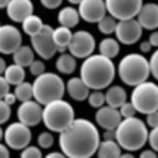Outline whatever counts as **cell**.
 Here are the masks:
<instances>
[{
  "label": "cell",
  "mask_w": 158,
  "mask_h": 158,
  "mask_svg": "<svg viewBox=\"0 0 158 158\" xmlns=\"http://www.w3.org/2000/svg\"><path fill=\"white\" fill-rule=\"evenodd\" d=\"M100 143V134L96 126L85 118L74 119L59 136L61 152L71 158L92 157L98 152Z\"/></svg>",
  "instance_id": "cell-1"
},
{
  "label": "cell",
  "mask_w": 158,
  "mask_h": 158,
  "mask_svg": "<svg viewBox=\"0 0 158 158\" xmlns=\"http://www.w3.org/2000/svg\"><path fill=\"white\" fill-rule=\"evenodd\" d=\"M115 65L112 59L103 54H92L82 63L80 75L92 90H103L111 85L115 77Z\"/></svg>",
  "instance_id": "cell-2"
},
{
  "label": "cell",
  "mask_w": 158,
  "mask_h": 158,
  "mask_svg": "<svg viewBox=\"0 0 158 158\" xmlns=\"http://www.w3.org/2000/svg\"><path fill=\"white\" fill-rule=\"evenodd\" d=\"M116 142L123 149L135 152L148 142V131L144 122L135 116L124 118L116 127Z\"/></svg>",
  "instance_id": "cell-3"
},
{
  "label": "cell",
  "mask_w": 158,
  "mask_h": 158,
  "mask_svg": "<svg viewBox=\"0 0 158 158\" xmlns=\"http://www.w3.org/2000/svg\"><path fill=\"white\" fill-rule=\"evenodd\" d=\"M117 71L123 83L136 86L149 77V61L139 53H129L119 61Z\"/></svg>",
  "instance_id": "cell-4"
},
{
  "label": "cell",
  "mask_w": 158,
  "mask_h": 158,
  "mask_svg": "<svg viewBox=\"0 0 158 158\" xmlns=\"http://www.w3.org/2000/svg\"><path fill=\"white\" fill-rule=\"evenodd\" d=\"M74 110L70 103L62 98L44 105L42 121L51 132L61 133L65 131L74 121Z\"/></svg>",
  "instance_id": "cell-5"
},
{
  "label": "cell",
  "mask_w": 158,
  "mask_h": 158,
  "mask_svg": "<svg viewBox=\"0 0 158 158\" xmlns=\"http://www.w3.org/2000/svg\"><path fill=\"white\" fill-rule=\"evenodd\" d=\"M65 89L63 80L58 74L44 72L34 80L33 96L40 104L47 105L52 101L63 98Z\"/></svg>",
  "instance_id": "cell-6"
},
{
  "label": "cell",
  "mask_w": 158,
  "mask_h": 158,
  "mask_svg": "<svg viewBox=\"0 0 158 158\" xmlns=\"http://www.w3.org/2000/svg\"><path fill=\"white\" fill-rule=\"evenodd\" d=\"M131 102L140 114L147 115L158 111V85L148 81L136 85L132 92Z\"/></svg>",
  "instance_id": "cell-7"
},
{
  "label": "cell",
  "mask_w": 158,
  "mask_h": 158,
  "mask_svg": "<svg viewBox=\"0 0 158 158\" xmlns=\"http://www.w3.org/2000/svg\"><path fill=\"white\" fill-rule=\"evenodd\" d=\"M30 126L23 124L22 122H15L8 125L3 131L2 139L7 146L12 149L22 150L31 142V131Z\"/></svg>",
  "instance_id": "cell-8"
},
{
  "label": "cell",
  "mask_w": 158,
  "mask_h": 158,
  "mask_svg": "<svg viewBox=\"0 0 158 158\" xmlns=\"http://www.w3.org/2000/svg\"><path fill=\"white\" fill-rule=\"evenodd\" d=\"M53 30L51 26L44 24L39 33L30 37L34 52L43 60H50L58 52V47L53 40Z\"/></svg>",
  "instance_id": "cell-9"
},
{
  "label": "cell",
  "mask_w": 158,
  "mask_h": 158,
  "mask_svg": "<svg viewBox=\"0 0 158 158\" xmlns=\"http://www.w3.org/2000/svg\"><path fill=\"white\" fill-rule=\"evenodd\" d=\"M105 3L110 15L118 21L136 18L143 7V0H105Z\"/></svg>",
  "instance_id": "cell-10"
},
{
  "label": "cell",
  "mask_w": 158,
  "mask_h": 158,
  "mask_svg": "<svg viewBox=\"0 0 158 158\" xmlns=\"http://www.w3.org/2000/svg\"><path fill=\"white\" fill-rule=\"evenodd\" d=\"M68 50L72 56L79 59H86L95 50V39L90 32L80 30L73 33L72 41Z\"/></svg>",
  "instance_id": "cell-11"
},
{
  "label": "cell",
  "mask_w": 158,
  "mask_h": 158,
  "mask_svg": "<svg viewBox=\"0 0 158 158\" xmlns=\"http://www.w3.org/2000/svg\"><path fill=\"white\" fill-rule=\"evenodd\" d=\"M115 34L123 44L131 45L138 42L143 34V27L135 18L128 20H119L116 26Z\"/></svg>",
  "instance_id": "cell-12"
},
{
  "label": "cell",
  "mask_w": 158,
  "mask_h": 158,
  "mask_svg": "<svg viewBox=\"0 0 158 158\" xmlns=\"http://www.w3.org/2000/svg\"><path fill=\"white\" fill-rule=\"evenodd\" d=\"M105 0H82L79 5L81 18L89 23L100 22L106 16Z\"/></svg>",
  "instance_id": "cell-13"
},
{
  "label": "cell",
  "mask_w": 158,
  "mask_h": 158,
  "mask_svg": "<svg viewBox=\"0 0 158 158\" xmlns=\"http://www.w3.org/2000/svg\"><path fill=\"white\" fill-rule=\"evenodd\" d=\"M21 44V33L16 27L5 24L0 28V52L2 54H13Z\"/></svg>",
  "instance_id": "cell-14"
},
{
  "label": "cell",
  "mask_w": 158,
  "mask_h": 158,
  "mask_svg": "<svg viewBox=\"0 0 158 158\" xmlns=\"http://www.w3.org/2000/svg\"><path fill=\"white\" fill-rule=\"evenodd\" d=\"M41 105L42 104H40L38 101L29 100L22 102L17 112L19 121L30 127L37 126L42 121L43 110Z\"/></svg>",
  "instance_id": "cell-15"
},
{
  "label": "cell",
  "mask_w": 158,
  "mask_h": 158,
  "mask_svg": "<svg viewBox=\"0 0 158 158\" xmlns=\"http://www.w3.org/2000/svg\"><path fill=\"white\" fill-rule=\"evenodd\" d=\"M122 115L117 108L113 106H102L95 114L96 124L104 129H116L122 122Z\"/></svg>",
  "instance_id": "cell-16"
},
{
  "label": "cell",
  "mask_w": 158,
  "mask_h": 158,
  "mask_svg": "<svg viewBox=\"0 0 158 158\" xmlns=\"http://www.w3.org/2000/svg\"><path fill=\"white\" fill-rule=\"evenodd\" d=\"M6 10L12 21L22 22L33 13V3L31 0H10Z\"/></svg>",
  "instance_id": "cell-17"
},
{
  "label": "cell",
  "mask_w": 158,
  "mask_h": 158,
  "mask_svg": "<svg viewBox=\"0 0 158 158\" xmlns=\"http://www.w3.org/2000/svg\"><path fill=\"white\" fill-rule=\"evenodd\" d=\"M137 20L143 27V29L155 30L158 28V5L157 3H146L137 15Z\"/></svg>",
  "instance_id": "cell-18"
},
{
  "label": "cell",
  "mask_w": 158,
  "mask_h": 158,
  "mask_svg": "<svg viewBox=\"0 0 158 158\" xmlns=\"http://www.w3.org/2000/svg\"><path fill=\"white\" fill-rule=\"evenodd\" d=\"M66 91L70 98L79 102L85 101L90 95V87L87 86L81 77H75L69 80L66 83Z\"/></svg>",
  "instance_id": "cell-19"
},
{
  "label": "cell",
  "mask_w": 158,
  "mask_h": 158,
  "mask_svg": "<svg viewBox=\"0 0 158 158\" xmlns=\"http://www.w3.org/2000/svg\"><path fill=\"white\" fill-rule=\"evenodd\" d=\"M72 38H73V33L71 31V28L60 26L53 30V40L58 47V51L61 53L65 52L71 43Z\"/></svg>",
  "instance_id": "cell-20"
},
{
  "label": "cell",
  "mask_w": 158,
  "mask_h": 158,
  "mask_svg": "<svg viewBox=\"0 0 158 158\" xmlns=\"http://www.w3.org/2000/svg\"><path fill=\"white\" fill-rule=\"evenodd\" d=\"M105 98L107 105L113 106L115 108H119L126 102V91L119 85H114V86H111L107 89V91L105 93Z\"/></svg>",
  "instance_id": "cell-21"
},
{
  "label": "cell",
  "mask_w": 158,
  "mask_h": 158,
  "mask_svg": "<svg viewBox=\"0 0 158 158\" xmlns=\"http://www.w3.org/2000/svg\"><path fill=\"white\" fill-rule=\"evenodd\" d=\"M121 146L114 139H104L100 143L98 156L101 158H117L122 156Z\"/></svg>",
  "instance_id": "cell-22"
},
{
  "label": "cell",
  "mask_w": 158,
  "mask_h": 158,
  "mask_svg": "<svg viewBox=\"0 0 158 158\" xmlns=\"http://www.w3.org/2000/svg\"><path fill=\"white\" fill-rule=\"evenodd\" d=\"M80 12L73 7H65L61 9L58 15V21L61 26L68 27V28H74L80 21Z\"/></svg>",
  "instance_id": "cell-23"
},
{
  "label": "cell",
  "mask_w": 158,
  "mask_h": 158,
  "mask_svg": "<svg viewBox=\"0 0 158 158\" xmlns=\"http://www.w3.org/2000/svg\"><path fill=\"white\" fill-rule=\"evenodd\" d=\"M2 75L7 79V81L11 85L16 86V85L20 84V83H22L24 81V79H26V71H24L23 66L15 63L7 66L5 73Z\"/></svg>",
  "instance_id": "cell-24"
},
{
  "label": "cell",
  "mask_w": 158,
  "mask_h": 158,
  "mask_svg": "<svg viewBox=\"0 0 158 158\" xmlns=\"http://www.w3.org/2000/svg\"><path fill=\"white\" fill-rule=\"evenodd\" d=\"M13 62L19 65L23 66H30L31 63L34 61V53L33 50L28 45H21L18 50L12 54Z\"/></svg>",
  "instance_id": "cell-25"
},
{
  "label": "cell",
  "mask_w": 158,
  "mask_h": 158,
  "mask_svg": "<svg viewBox=\"0 0 158 158\" xmlns=\"http://www.w3.org/2000/svg\"><path fill=\"white\" fill-rule=\"evenodd\" d=\"M56 70L63 74H72L77 69L75 56L71 53H62L56 60Z\"/></svg>",
  "instance_id": "cell-26"
},
{
  "label": "cell",
  "mask_w": 158,
  "mask_h": 158,
  "mask_svg": "<svg viewBox=\"0 0 158 158\" xmlns=\"http://www.w3.org/2000/svg\"><path fill=\"white\" fill-rule=\"evenodd\" d=\"M22 23V30L26 32L28 35L32 37V35H35V34L39 33L41 30H42L43 26V21L41 20L39 16H35V15H30L29 17H27Z\"/></svg>",
  "instance_id": "cell-27"
},
{
  "label": "cell",
  "mask_w": 158,
  "mask_h": 158,
  "mask_svg": "<svg viewBox=\"0 0 158 158\" xmlns=\"http://www.w3.org/2000/svg\"><path fill=\"white\" fill-rule=\"evenodd\" d=\"M100 53L110 59L116 58L119 53V44L113 38H105L100 42L98 45Z\"/></svg>",
  "instance_id": "cell-28"
},
{
  "label": "cell",
  "mask_w": 158,
  "mask_h": 158,
  "mask_svg": "<svg viewBox=\"0 0 158 158\" xmlns=\"http://www.w3.org/2000/svg\"><path fill=\"white\" fill-rule=\"evenodd\" d=\"M15 94H16L17 98L20 102H26V101L31 100L33 96V84L29 83V82H22L20 84L16 85L15 89Z\"/></svg>",
  "instance_id": "cell-29"
},
{
  "label": "cell",
  "mask_w": 158,
  "mask_h": 158,
  "mask_svg": "<svg viewBox=\"0 0 158 158\" xmlns=\"http://www.w3.org/2000/svg\"><path fill=\"white\" fill-rule=\"evenodd\" d=\"M98 23V30H100V32H102L103 34H107V35L115 32L116 26H117L116 19L113 16H111V15L110 16H105Z\"/></svg>",
  "instance_id": "cell-30"
},
{
  "label": "cell",
  "mask_w": 158,
  "mask_h": 158,
  "mask_svg": "<svg viewBox=\"0 0 158 158\" xmlns=\"http://www.w3.org/2000/svg\"><path fill=\"white\" fill-rule=\"evenodd\" d=\"M89 104L94 108H100L104 105V103L106 102L105 94L101 92V90H94L90 95H89Z\"/></svg>",
  "instance_id": "cell-31"
},
{
  "label": "cell",
  "mask_w": 158,
  "mask_h": 158,
  "mask_svg": "<svg viewBox=\"0 0 158 158\" xmlns=\"http://www.w3.org/2000/svg\"><path fill=\"white\" fill-rule=\"evenodd\" d=\"M54 143V137L49 132H43L38 136V144L41 148H50Z\"/></svg>",
  "instance_id": "cell-32"
},
{
  "label": "cell",
  "mask_w": 158,
  "mask_h": 158,
  "mask_svg": "<svg viewBox=\"0 0 158 158\" xmlns=\"http://www.w3.org/2000/svg\"><path fill=\"white\" fill-rule=\"evenodd\" d=\"M136 108L133 105L132 102H125L123 105L119 107V113H121L123 118H128V117H133L136 114Z\"/></svg>",
  "instance_id": "cell-33"
},
{
  "label": "cell",
  "mask_w": 158,
  "mask_h": 158,
  "mask_svg": "<svg viewBox=\"0 0 158 158\" xmlns=\"http://www.w3.org/2000/svg\"><path fill=\"white\" fill-rule=\"evenodd\" d=\"M22 158H40L42 157V153L40 148L35 147V146H27L24 149H22L21 153Z\"/></svg>",
  "instance_id": "cell-34"
},
{
  "label": "cell",
  "mask_w": 158,
  "mask_h": 158,
  "mask_svg": "<svg viewBox=\"0 0 158 158\" xmlns=\"http://www.w3.org/2000/svg\"><path fill=\"white\" fill-rule=\"evenodd\" d=\"M11 116V107L9 104L5 102L3 100H1L0 102V122L1 124H5L6 122H8V119Z\"/></svg>",
  "instance_id": "cell-35"
},
{
  "label": "cell",
  "mask_w": 158,
  "mask_h": 158,
  "mask_svg": "<svg viewBox=\"0 0 158 158\" xmlns=\"http://www.w3.org/2000/svg\"><path fill=\"white\" fill-rule=\"evenodd\" d=\"M30 69V73L34 77H39L41 74L44 73L45 71V65L42 61L40 60H34L31 63V65L29 66Z\"/></svg>",
  "instance_id": "cell-36"
},
{
  "label": "cell",
  "mask_w": 158,
  "mask_h": 158,
  "mask_svg": "<svg viewBox=\"0 0 158 158\" xmlns=\"http://www.w3.org/2000/svg\"><path fill=\"white\" fill-rule=\"evenodd\" d=\"M149 65H150V73L158 80V49L152 54V58L149 60Z\"/></svg>",
  "instance_id": "cell-37"
},
{
  "label": "cell",
  "mask_w": 158,
  "mask_h": 158,
  "mask_svg": "<svg viewBox=\"0 0 158 158\" xmlns=\"http://www.w3.org/2000/svg\"><path fill=\"white\" fill-rule=\"evenodd\" d=\"M148 142L152 147L156 153H158V127H155L149 132L148 134Z\"/></svg>",
  "instance_id": "cell-38"
},
{
  "label": "cell",
  "mask_w": 158,
  "mask_h": 158,
  "mask_svg": "<svg viewBox=\"0 0 158 158\" xmlns=\"http://www.w3.org/2000/svg\"><path fill=\"white\" fill-rule=\"evenodd\" d=\"M10 85L11 84L7 81V79L3 75L0 77V96H1V98L8 93H10Z\"/></svg>",
  "instance_id": "cell-39"
},
{
  "label": "cell",
  "mask_w": 158,
  "mask_h": 158,
  "mask_svg": "<svg viewBox=\"0 0 158 158\" xmlns=\"http://www.w3.org/2000/svg\"><path fill=\"white\" fill-rule=\"evenodd\" d=\"M146 123L152 128L158 127V111L147 114V116H146Z\"/></svg>",
  "instance_id": "cell-40"
},
{
  "label": "cell",
  "mask_w": 158,
  "mask_h": 158,
  "mask_svg": "<svg viewBox=\"0 0 158 158\" xmlns=\"http://www.w3.org/2000/svg\"><path fill=\"white\" fill-rule=\"evenodd\" d=\"M63 0H40L41 5L47 9H56L61 6Z\"/></svg>",
  "instance_id": "cell-41"
},
{
  "label": "cell",
  "mask_w": 158,
  "mask_h": 158,
  "mask_svg": "<svg viewBox=\"0 0 158 158\" xmlns=\"http://www.w3.org/2000/svg\"><path fill=\"white\" fill-rule=\"evenodd\" d=\"M1 100H3L7 104H9V105H13V104L16 103V100H18V98H17L16 94L13 92V93H8L7 95H5Z\"/></svg>",
  "instance_id": "cell-42"
},
{
  "label": "cell",
  "mask_w": 158,
  "mask_h": 158,
  "mask_svg": "<svg viewBox=\"0 0 158 158\" xmlns=\"http://www.w3.org/2000/svg\"><path fill=\"white\" fill-rule=\"evenodd\" d=\"M139 157L142 158H155L157 157V154H156L155 150H149V149H146V150H143L142 153H140Z\"/></svg>",
  "instance_id": "cell-43"
},
{
  "label": "cell",
  "mask_w": 158,
  "mask_h": 158,
  "mask_svg": "<svg viewBox=\"0 0 158 158\" xmlns=\"http://www.w3.org/2000/svg\"><path fill=\"white\" fill-rule=\"evenodd\" d=\"M152 44V47L158 48V31H154L153 33L149 35V40H148Z\"/></svg>",
  "instance_id": "cell-44"
},
{
  "label": "cell",
  "mask_w": 158,
  "mask_h": 158,
  "mask_svg": "<svg viewBox=\"0 0 158 158\" xmlns=\"http://www.w3.org/2000/svg\"><path fill=\"white\" fill-rule=\"evenodd\" d=\"M104 139H116L115 129H105L104 133Z\"/></svg>",
  "instance_id": "cell-45"
},
{
  "label": "cell",
  "mask_w": 158,
  "mask_h": 158,
  "mask_svg": "<svg viewBox=\"0 0 158 158\" xmlns=\"http://www.w3.org/2000/svg\"><path fill=\"white\" fill-rule=\"evenodd\" d=\"M7 145V144H6ZM5 144H1L0 146V157L1 158H8L10 157V153H9L8 147L6 146Z\"/></svg>",
  "instance_id": "cell-46"
},
{
  "label": "cell",
  "mask_w": 158,
  "mask_h": 158,
  "mask_svg": "<svg viewBox=\"0 0 158 158\" xmlns=\"http://www.w3.org/2000/svg\"><path fill=\"white\" fill-rule=\"evenodd\" d=\"M139 49H140V51H142V52L147 53V52H149L150 49H152V44H150L149 41H144V42L140 43Z\"/></svg>",
  "instance_id": "cell-47"
},
{
  "label": "cell",
  "mask_w": 158,
  "mask_h": 158,
  "mask_svg": "<svg viewBox=\"0 0 158 158\" xmlns=\"http://www.w3.org/2000/svg\"><path fill=\"white\" fill-rule=\"evenodd\" d=\"M47 157H49V158H62V157H66L65 156V154L62 152V153H58V152H52V153H50V154H48L47 155Z\"/></svg>",
  "instance_id": "cell-48"
},
{
  "label": "cell",
  "mask_w": 158,
  "mask_h": 158,
  "mask_svg": "<svg viewBox=\"0 0 158 158\" xmlns=\"http://www.w3.org/2000/svg\"><path fill=\"white\" fill-rule=\"evenodd\" d=\"M0 64H1V69H0V73L3 74L6 71V69H7V66H6V61L3 60V59H1L0 60Z\"/></svg>",
  "instance_id": "cell-49"
},
{
  "label": "cell",
  "mask_w": 158,
  "mask_h": 158,
  "mask_svg": "<svg viewBox=\"0 0 158 158\" xmlns=\"http://www.w3.org/2000/svg\"><path fill=\"white\" fill-rule=\"evenodd\" d=\"M9 2H10V0H0V7L1 8H7V6L9 5Z\"/></svg>",
  "instance_id": "cell-50"
},
{
  "label": "cell",
  "mask_w": 158,
  "mask_h": 158,
  "mask_svg": "<svg viewBox=\"0 0 158 158\" xmlns=\"http://www.w3.org/2000/svg\"><path fill=\"white\" fill-rule=\"evenodd\" d=\"M70 3H73V5H80V2H81L82 0H68Z\"/></svg>",
  "instance_id": "cell-51"
},
{
  "label": "cell",
  "mask_w": 158,
  "mask_h": 158,
  "mask_svg": "<svg viewBox=\"0 0 158 158\" xmlns=\"http://www.w3.org/2000/svg\"><path fill=\"white\" fill-rule=\"evenodd\" d=\"M121 157H134L132 154H122Z\"/></svg>",
  "instance_id": "cell-52"
}]
</instances>
